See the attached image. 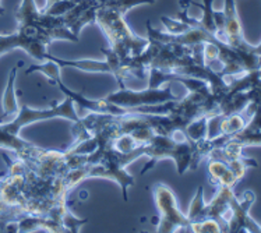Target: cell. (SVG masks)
Masks as SVG:
<instances>
[{
	"instance_id": "d4e9b609",
	"label": "cell",
	"mask_w": 261,
	"mask_h": 233,
	"mask_svg": "<svg viewBox=\"0 0 261 233\" xmlns=\"http://www.w3.org/2000/svg\"><path fill=\"white\" fill-rule=\"evenodd\" d=\"M6 173H7V170H0V179L5 176ZM25 215H27L25 212L6 205L5 202L2 201V198H0V217L2 218H7V219H11V221H20V219H21L22 217H25Z\"/></svg>"
},
{
	"instance_id": "d6986e66",
	"label": "cell",
	"mask_w": 261,
	"mask_h": 233,
	"mask_svg": "<svg viewBox=\"0 0 261 233\" xmlns=\"http://www.w3.org/2000/svg\"><path fill=\"white\" fill-rule=\"evenodd\" d=\"M215 0H203V5H200L194 0H190V5L197 6L203 10V17L200 20V25L203 27L205 31H208L210 34L215 35L217 32V27H215V21H214V7L213 3Z\"/></svg>"
},
{
	"instance_id": "277c9868",
	"label": "cell",
	"mask_w": 261,
	"mask_h": 233,
	"mask_svg": "<svg viewBox=\"0 0 261 233\" xmlns=\"http://www.w3.org/2000/svg\"><path fill=\"white\" fill-rule=\"evenodd\" d=\"M17 25L24 24H34L42 28L46 35L54 41H70L77 43L80 38L75 37L73 32L64 24L62 16H50L43 13L35 3V0H21V5L18 6L16 11Z\"/></svg>"
},
{
	"instance_id": "3957f363",
	"label": "cell",
	"mask_w": 261,
	"mask_h": 233,
	"mask_svg": "<svg viewBox=\"0 0 261 233\" xmlns=\"http://www.w3.org/2000/svg\"><path fill=\"white\" fill-rule=\"evenodd\" d=\"M196 143L187 140H176L171 136L156 134L155 133L149 141L145 144V157H148V164L145 165L144 169L141 170V175L154 168L155 164L164 158H171L176 162V169L179 175L190 170L192 166L193 155H194Z\"/></svg>"
},
{
	"instance_id": "cb8c5ba5",
	"label": "cell",
	"mask_w": 261,
	"mask_h": 233,
	"mask_svg": "<svg viewBox=\"0 0 261 233\" xmlns=\"http://www.w3.org/2000/svg\"><path fill=\"white\" fill-rule=\"evenodd\" d=\"M77 2H71V0H59V2H55L54 5L49 6L48 9H41L43 13L46 14H50V16H64L67 11H70Z\"/></svg>"
},
{
	"instance_id": "6da1fadb",
	"label": "cell",
	"mask_w": 261,
	"mask_h": 233,
	"mask_svg": "<svg viewBox=\"0 0 261 233\" xmlns=\"http://www.w3.org/2000/svg\"><path fill=\"white\" fill-rule=\"evenodd\" d=\"M140 157H145V144L140 145L130 152H120L108 144L103 149H98L87 158V177L111 179L120 186L123 200L127 201L128 187L134 185V177L126 172V166Z\"/></svg>"
},
{
	"instance_id": "7a4b0ae2",
	"label": "cell",
	"mask_w": 261,
	"mask_h": 233,
	"mask_svg": "<svg viewBox=\"0 0 261 233\" xmlns=\"http://www.w3.org/2000/svg\"><path fill=\"white\" fill-rule=\"evenodd\" d=\"M120 11L101 6L96 11L95 24L102 30L109 41V48L116 53L123 64L137 58L148 46V38L136 35Z\"/></svg>"
},
{
	"instance_id": "7c38bea8",
	"label": "cell",
	"mask_w": 261,
	"mask_h": 233,
	"mask_svg": "<svg viewBox=\"0 0 261 233\" xmlns=\"http://www.w3.org/2000/svg\"><path fill=\"white\" fill-rule=\"evenodd\" d=\"M208 180L213 186H226L232 187L236 186L240 182L238 175L234 173V170L230 168L229 165L221 161V159L208 158Z\"/></svg>"
},
{
	"instance_id": "f546056e",
	"label": "cell",
	"mask_w": 261,
	"mask_h": 233,
	"mask_svg": "<svg viewBox=\"0 0 261 233\" xmlns=\"http://www.w3.org/2000/svg\"><path fill=\"white\" fill-rule=\"evenodd\" d=\"M87 196H88V193H87V191H81V200H86L87 198Z\"/></svg>"
},
{
	"instance_id": "ac0fdd59",
	"label": "cell",
	"mask_w": 261,
	"mask_h": 233,
	"mask_svg": "<svg viewBox=\"0 0 261 233\" xmlns=\"http://www.w3.org/2000/svg\"><path fill=\"white\" fill-rule=\"evenodd\" d=\"M204 207H205V201H204V187L200 186L197 191H196L194 197H193L192 202L189 205V211L186 214L190 223L204 221Z\"/></svg>"
},
{
	"instance_id": "ffe728a7",
	"label": "cell",
	"mask_w": 261,
	"mask_h": 233,
	"mask_svg": "<svg viewBox=\"0 0 261 233\" xmlns=\"http://www.w3.org/2000/svg\"><path fill=\"white\" fill-rule=\"evenodd\" d=\"M98 2L103 7H109V9H113V10L126 14L133 7L143 5H154L156 0H98Z\"/></svg>"
},
{
	"instance_id": "f1b7e54d",
	"label": "cell",
	"mask_w": 261,
	"mask_h": 233,
	"mask_svg": "<svg viewBox=\"0 0 261 233\" xmlns=\"http://www.w3.org/2000/svg\"><path fill=\"white\" fill-rule=\"evenodd\" d=\"M55 2H59V0H46V3H45V7L43 9H48L49 6H52ZM71 2H80V0H71ZM42 9V10H43Z\"/></svg>"
},
{
	"instance_id": "5bb4252c",
	"label": "cell",
	"mask_w": 261,
	"mask_h": 233,
	"mask_svg": "<svg viewBox=\"0 0 261 233\" xmlns=\"http://www.w3.org/2000/svg\"><path fill=\"white\" fill-rule=\"evenodd\" d=\"M46 60H54L60 67H74L81 71L88 73H108L112 74V67L108 63V60H94V59H79V60H67V59L56 58L54 55L48 53Z\"/></svg>"
},
{
	"instance_id": "30bf717a",
	"label": "cell",
	"mask_w": 261,
	"mask_h": 233,
	"mask_svg": "<svg viewBox=\"0 0 261 233\" xmlns=\"http://www.w3.org/2000/svg\"><path fill=\"white\" fill-rule=\"evenodd\" d=\"M228 144H232L240 149L247 147H261V106L256 105L249 122L239 133L229 138Z\"/></svg>"
},
{
	"instance_id": "2e32d148",
	"label": "cell",
	"mask_w": 261,
	"mask_h": 233,
	"mask_svg": "<svg viewBox=\"0 0 261 233\" xmlns=\"http://www.w3.org/2000/svg\"><path fill=\"white\" fill-rule=\"evenodd\" d=\"M60 66L54 60H45L42 63H34L31 64L27 70H25V74H32V73H42L46 79L49 80V83L56 84L60 79Z\"/></svg>"
},
{
	"instance_id": "ba28073f",
	"label": "cell",
	"mask_w": 261,
	"mask_h": 233,
	"mask_svg": "<svg viewBox=\"0 0 261 233\" xmlns=\"http://www.w3.org/2000/svg\"><path fill=\"white\" fill-rule=\"evenodd\" d=\"M101 7L98 0H80L74 7L62 16L64 24L75 37L80 38L83 28L90 24H95L96 11Z\"/></svg>"
},
{
	"instance_id": "52a82bcc",
	"label": "cell",
	"mask_w": 261,
	"mask_h": 233,
	"mask_svg": "<svg viewBox=\"0 0 261 233\" xmlns=\"http://www.w3.org/2000/svg\"><path fill=\"white\" fill-rule=\"evenodd\" d=\"M256 201V194L251 190H246L242 198L236 194L230 198V214L228 219V232H250L261 233V226L250 217V208Z\"/></svg>"
},
{
	"instance_id": "8fae6325",
	"label": "cell",
	"mask_w": 261,
	"mask_h": 233,
	"mask_svg": "<svg viewBox=\"0 0 261 233\" xmlns=\"http://www.w3.org/2000/svg\"><path fill=\"white\" fill-rule=\"evenodd\" d=\"M225 14V34L228 39V45L238 49L249 48V42L243 37V30H242V22H240L238 9H236V2L234 0H225L224 6Z\"/></svg>"
},
{
	"instance_id": "9a60e30c",
	"label": "cell",
	"mask_w": 261,
	"mask_h": 233,
	"mask_svg": "<svg viewBox=\"0 0 261 233\" xmlns=\"http://www.w3.org/2000/svg\"><path fill=\"white\" fill-rule=\"evenodd\" d=\"M249 122V116L246 112L242 113H232V115H224L221 124H219V132L221 136H234L245 127L246 123Z\"/></svg>"
},
{
	"instance_id": "484cf974",
	"label": "cell",
	"mask_w": 261,
	"mask_h": 233,
	"mask_svg": "<svg viewBox=\"0 0 261 233\" xmlns=\"http://www.w3.org/2000/svg\"><path fill=\"white\" fill-rule=\"evenodd\" d=\"M0 232H18V221L0 217Z\"/></svg>"
},
{
	"instance_id": "8992f818",
	"label": "cell",
	"mask_w": 261,
	"mask_h": 233,
	"mask_svg": "<svg viewBox=\"0 0 261 233\" xmlns=\"http://www.w3.org/2000/svg\"><path fill=\"white\" fill-rule=\"evenodd\" d=\"M165 85V88H161V87L160 88H151V87H148L147 90L143 91L119 88L116 92H112V94L105 96V99L117 106L126 108V109H141L144 106L162 105L166 102L179 101L180 98L172 92V83H168Z\"/></svg>"
},
{
	"instance_id": "5b68a950",
	"label": "cell",
	"mask_w": 261,
	"mask_h": 233,
	"mask_svg": "<svg viewBox=\"0 0 261 233\" xmlns=\"http://www.w3.org/2000/svg\"><path fill=\"white\" fill-rule=\"evenodd\" d=\"M152 196L155 205L160 212L156 232H190V221L186 214L179 208L175 193L169 186L164 183L155 185L152 189Z\"/></svg>"
},
{
	"instance_id": "9c48e42d",
	"label": "cell",
	"mask_w": 261,
	"mask_h": 233,
	"mask_svg": "<svg viewBox=\"0 0 261 233\" xmlns=\"http://www.w3.org/2000/svg\"><path fill=\"white\" fill-rule=\"evenodd\" d=\"M233 189L226 186H218V191L211 201L205 202L204 219H214L219 223L222 232H228V219L230 214V198L233 196Z\"/></svg>"
},
{
	"instance_id": "e0dca14e",
	"label": "cell",
	"mask_w": 261,
	"mask_h": 233,
	"mask_svg": "<svg viewBox=\"0 0 261 233\" xmlns=\"http://www.w3.org/2000/svg\"><path fill=\"white\" fill-rule=\"evenodd\" d=\"M183 132L186 134V137L193 143H198V141L205 140L208 136V116L204 115V116H200L192 120L185 127Z\"/></svg>"
},
{
	"instance_id": "83f0119b",
	"label": "cell",
	"mask_w": 261,
	"mask_h": 233,
	"mask_svg": "<svg viewBox=\"0 0 261 233\" xmlns=\"http://www.w3.org/2000/svg\"><path fill=\"white\" fill-rule=\"evenodd\" d=\"M250 50L253 53H256V55H258V56H261V42L258 43V45H251Z\"/></svg>"
},
{
	"instance_id": "603a6c76",
	"label": "cell",
	"mask_w": 261,
	"mask_h": 233,
	"mask_svg": "<svg viewBox=\"0 0 261 233\" xmlns=\"http://www.w3.org/2000/svg\"><path fill=\"white\" fill-rule=\"evenodd\" d=\"M190 232L194 233H219L222 232V229L219 226V223L214 219H204L201 222H192L190 223Z\"/></svg>"
},
{
	"instance_id": "7402d4cb",
	"label": "cell",
	"mask_w": 261,
	"mask_h": 233,
	"mask_svg": "<svg viewBox=\"0 0 261 233\" xmlns=\"http://www.w3.org/2000/svg\"><path fill=\"white\" fill-rule=\"evenodd\" d=\"M161 22L165 25L166 32L171 35H180V34H185L192 28L186 22L180 21V20H173V18H169L166 16H161Z\"/></svg>"
},
{
	"instance_id": "4fadbf2b",
	"label": "cell",
	"mask_w": 261,
	"mask_h": 233,
	"mask_svg": "<svg viewBox=\"0 0 261 233\" xmlns=\"http://www.w3.org/2000/svg\"><path fill=\"white\" fill-rule=\"evenodd\" d=\"M21 66L22 62H18V64L14 66V67L10 70V74H9V79H7V85H6L5 94H3V101H2V105H3V113L0 115L2 122H7V119L11 120V119L18 113V111H20V105H18V102H17L16 96V77L17 70H18V67H21Z\"/></svg>"
},
{
	"instance_id": "44dd1931",
	"label": "cell",
	"mask_w": 261,
	"mask_h": 233,
	"mask_svg": "<svg viewBox=\"0 0 261 233\" xmlns=\"http://www.w3.org/2000/svg\"><path fill=\"white\" fill-rule=\"evenodd\" d=\"M112 145L113 148H116L120 152H130V151H133L137 147H140L139 141L130 133H123V134H120L119 137L113 140Z\"/></svg>"
},
{
	"instance_id": "4316f807",
	"label": "cell",
	"mask_w": 261,
	"mask_h": 233,
	"mask_svg": "<svg viewBox=\"0 0 261 233\" xmlns=\"http://www.w3.org/2000/svg\"><path fill=\"white\" fill-rule=\"evenodd\" d=\"M250 99L253 103L261 106V80H258L256 84L251 87L250 90H247Z\"/></svg>"
}]
</instances>
